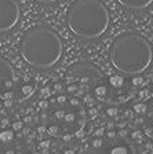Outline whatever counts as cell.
Returning a JSON list of instances; mask_svg holds the SVG:
<instances>
[{
	"label": "cell",
	"mask_w": 153,
	"mask_h": 154,
	"mask_svg": "<svg viewBox=\"0 0 153 154\" xmlns=\"http://www.w3.org/2000/svg\"><path fill=\"white\" fill-rule=\"evenodd\" d=\"M0 92H2V90H0Z\"/></svg>",
	"instance_id": "obj_15"
},
{
	"label": "cell",
	"mask_w": 153,
	"mask_h": 154,
	"mask_svg": "<svg viewBox=\"0 0 153 154\" xmlns=\"http://www.w3.org/2000/svg\"><path fill=\"white\" fill-rule=\"evenodd\" d=\"M19 51L22 59L36 69H50L61 61L64 44L59 35L47 26H35L24 35Z\"/></svg>",
	"instance_id": "obj_2"
},
{
	"label": "cell",
	"mask_w": 153,
	"mask_h": 154,
	"mask_svg": "<svg viewBox=\"0 0 153 154\" xmlns=\"http://www.w3.org/2000/svg\"><path fill=\"white\" fill-rule=\"evenodd\" d=\"M109 61L119 73L139 76L149 69L153 51L149 42L138 33L120 35L109 48Z\"/></svg>",
	"instance_id": "obj_1"
},
{
	"label": "cell",
	"mask_w": 153,
	"mask_h": 154,
	"mask_svg": "<svg viewBox=\"0 0 153 154\" xmlns=\"http://www.w3.org/2000/svg\"><path fill=\"white\" fill-rule=\"evenodd\" d=\"M68 91L81 95L83 91L93 90V95L99 100L108 99L109 83L95 66L90 63H76L66 73Z\"/></svg>",
	"instance_id": "obj_4"
},
{
	"label": "cell",
	"mask_w": 153,
	"mask_h": 154,
	"mask_svg": "<svg viewBox=\"0 0 153 154\" xmlns=\"http://www.w3.org/2000/svg\"><path fill=\"white\" fill-rule=\"evenodd\" d=\"M117 3L130 11H142L152 6L153 0H117Z\"/></svg>",
	"instance_id": "obj_8"
},
{
	"label": "cell",
	"mask_w": 153,
	"mask_h": 154,
	"mask_svg": "<svg viewBox=\"0 0 153 154\" xmlns=\"http://www.w3.org/2000/svg\"><path fill=\"white\" fill-rule=\"evenodd\" d=\"M66 25L77 37L94 40L106 33L110 15L101 0H76L66 13Z\"/></svg>",
	"instance_id": "obj_3"
},
{
	"label": "cell",
	"mask_w": 153,
	"mask_h": 154,
	"mask_svg": "<svg viewBox=\"0 0 153 154\" xmlns=\"http://www.w3.org/2000/svg\"><path fill=\"white\" fill-rule=\"evenodd\" d=\"M22 92L25 94L26 96L30 95V94H32V87H30V85H25V87H22Z\"/></svg>",
	"instance_id": "obj_10"
},
{
	"label": "cell",
	"mask_w": 153,
	"mask_h": 154,
	"mask_svg": "<svg viewBox=\"0 0 153 154\" xmlns=\"http://www.w3.org/2000/svg\"><path fill=\"white\" fill-rule=\"evenodd\" d=\"M13 139H14L13 131H3V132H0V140L3 142V143H10Z\"/></svg>",
	"instance_id": "obj_9"
},
{
	"label": "cell",
	"mask_w": 153,
	"mask_h": 154,
	"mask_svg": "<svg viewBox=\"0 0 153 154\" xmlns=\"http://www.w3.org/2000/svg\"><path fill=\"white\" fill-rule=\"evenodd\" d=\"M94 154H135V150L130 142L115 138L113 140L102 142L95 147Z\"/></svg>",
	"instance_id": "obj_6"
},
{
	"label": "cell",
	"mask_w": 153,
	"mask_h": 154,
	"mask_svg": "<svg viewBox=\"0 0 153 154\" xmlns=\"http://www.w3.org/2000/svg\"><path fill=\"white\" fill-rule=\"evenodd\" d=\"M13 128H14V131H18V129H21V128H22V122H21V121L14 122V124H13Z\"/></svg>",
	"instance_id": "obj_12"
},
{
	"label": "cell",
	"mask_w": 153,
	"mask_h": 154,
	"mask_svg": "<svg viewBox=\"0 0 153 154\" xmlns=\"http://www.w3.org/2000/svg\"><path fill=\"white\" fill-rule=\"evenodd\" d=\"M17 81V74L14 66L7 61L4 57L0 55V90L2 88H13Z\"/></svg>",
	"instance_id": "obj_7"
},
{
	"label": "cell",
	"mask_w": 153,
	"mask_h": 154,
	"mask_svg": "<svg viewBox=\"0 0 153 154\" xmlns=\"http://www.w3.org/2000/svg\"><path fill=\"white\" fill-rule=\"evenodd\" d=\"M6 106H11V100H6Z\"/></svg>",
	"instance_id": "obj_14"
},
{
	"label": "cell",
	"mask_w": 153,
	"mask_h": 154,
	"mask_svg": "<svg viewBox=\"0 0 153 154\" xmlns=\"http://www.w3.org/2000/svg\"><path fill=\"white\" fill-rule=\"evenodd\" d=\"M35 2L42 3V4H53V3H55V2H58V0H35Z\"/></svg>",
	"instance_id": "obj_11"
},
{
	"label": "cell",
	"mask_w": 153,
	"mask_h": 154,
	"mask_svg": "<svg viewBox=\"0 0 153 154\" xmlns=\"http://www.w3.org/2000/svg\"><path fill=\"white\" fill-rule=\"evenodd\" d=\"M21 17L18 0H0V33H7L17 26Z\"/></svg>",
	"instance_id": "obj_5"
},
{
	"label": "cell",
	"mask_w": 153,
	"mask_h": 154,
	"mask_svg": "<svg viewBox=\"0 0 153 154\" xmlns=\"http://www.w3.org/2000/svg\"><path fill=\"white\" fill-rule=\"evenodd\" d=\"M11 98H13V92H6V94H3V99H6V100H10L11 99Z\"/></svg>",
	"instance_id": "obj_13"
}]
</instances>
